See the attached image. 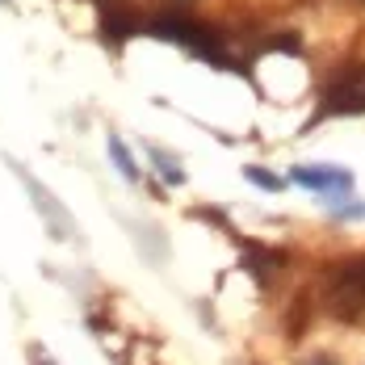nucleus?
I'll return each mask as SVG.
<instances>
[{"mask_svg":"<svg viewBox=\"0 0 365 365\" xmlns=\"http://www.w3.org/2000/svg\"><path fill=\"white\" fill-rule=\"evenodd\" d=\"M147 34L168 38V42H181V46H189L193 55H202V59H206V63H215V68H231V59H227V51H222L219 30L202 26V21H193V17H185V13L151 17V21H147Z\"/></svg>","mask_w":365,"mask_h":365,"instance_id":"1","label":"nucleus"},{"mask_svg":"<svg viewBox=\"0 0 365 365\" xmlns=\"http://www.w3.org/2000/svg\"><path fill=\"white\" fill-rule=\"evenodd\" d=\"M9 164H13L17 181H21L26 189H30V202H34V210L42 215V222L51 227V235H59V240H72L76 222H72V215H68V206H63V202H59V197H55V193H51L46 185L38 181V177L30 173V168H21L17 160H9Z\"/></svg>","mask_w":365,"mask_h":365,"instance_id":"2","label":"nucleus"},{"mask_svg":"<svg viewBox=\"0 0 365 365\" xmlns=\"http://www.w3.org/2000/svg\"><path fill=\"white\" fill-rule=\"evenodd\" d=\"M324 113H365V63L340 68L324 84Z\"/></svg>","mask_w":365,"mask_h":365,"instance_id":"3","label":"nucleus"},{"mask_svg":"<svg viewBox=\"0 0 365 365\" xmlns=\"http://www.w3.org/2000/svg\"><path fill=\"white\" fill-rule=\"evenodd\" d=\"M331 307L353 315L357 307H365V260H349L336 277H331Z\"/></svg>","mask_w":365,"mask_h":365,"instance_id":"4","label":"nucleus"},{"mask_svg":"<svg viewBox=\"0 0 365 365\" xmlns=\"http://www.w3.org/2000/svg\"><path fill=\"white\" fill-rule=\"evenodd\" d=\"M290 181L307 185V189H319V193H331L328 197L331 206H340L349 197V189H353V177L344 168H294Z\"/></svg>","mask_w":365,"mask_h":365,"instance_id":"5","label":"nucleus"},{"mask_svg":"<svg viewBox=\"0 0 365 365\" xmlns=\"http://www.w3.org/2000/svg\"><path fill=\"white\" fill-rule=\"evenodd\" d=\"M101 30L118 42V38H130L139 30V17L130 13V9H106V17H101Z\"/></svg>","mask_w":365,"mask_h":365,"instance_id":"6","label":"nucleus"},{"mask_svg":"<svg viewBox=\"0 0 365 365\" xmlns=\"http://www.w3.org/2000/svg\"><path fill=\"white\" fill-rule=\"evenodd\" d=\"M110 160H113V168H118V173H122V177H126V181H139V164H135V155H130V151H126V143H122V139H118V135H110Z\"/></svg>","mask_w":365,"mask_h":365,"instance_id":"7","label":"nucleus"},{"mask_svg":"<svg viewBox=\"0 0 365 365\" xmlns=\"http://www.w3.org/2000/svg\"><path fill=\"white\" fill-rule=\"evenodd\" d=\"M151 160H155V168L164 173V181H168V185H181L185 181V173L177 168V160H173V155H164L160 147H151Z\"/></svg>","mask_w":365,"mask_h":365,"instance_id":"8","label":"nucleus"},{"mask_svg":"<svg viewBox=\"0 0 365 365\" xmlns=\"http://www.w3.org/2000/svg\"><path fill=\"white\" fill-rule=\"evenodd\" d=\"M244 177H248V181L252 185H260V189H269V193H277V189H282V177H273V173H264V168H244Z\"/></svg>","mask_w":365,"mask_h":365,"instance_id":"9","label":"nucleus"},{"mask_svg":"<svg viewBox=\"0 0 365 365\" xmlns=\"http://www.w3.org/2000/svg\"><path fill=\"white\" fill-rule=\"evenodd\" d=\"M336 219H365V202H340Z\"/></svg>","mask_w":365,"mask_h":365,"instance_id":"10","label":"nucleus"},{"mask_svg":"<svg viewBox=\"0 0 365 365\" xmlns=\"http://www.w3.org/2000/svg\"><path fill=\"white\" fill-rule=\"evenodd\" d=\"M302 365H336V361H331V357H324V353H319V357H311V361H302Z\"/></svg>","mask_w":365,"mask_h":365,"instance_id":"11","label":"nucleus"}]
</instances>
